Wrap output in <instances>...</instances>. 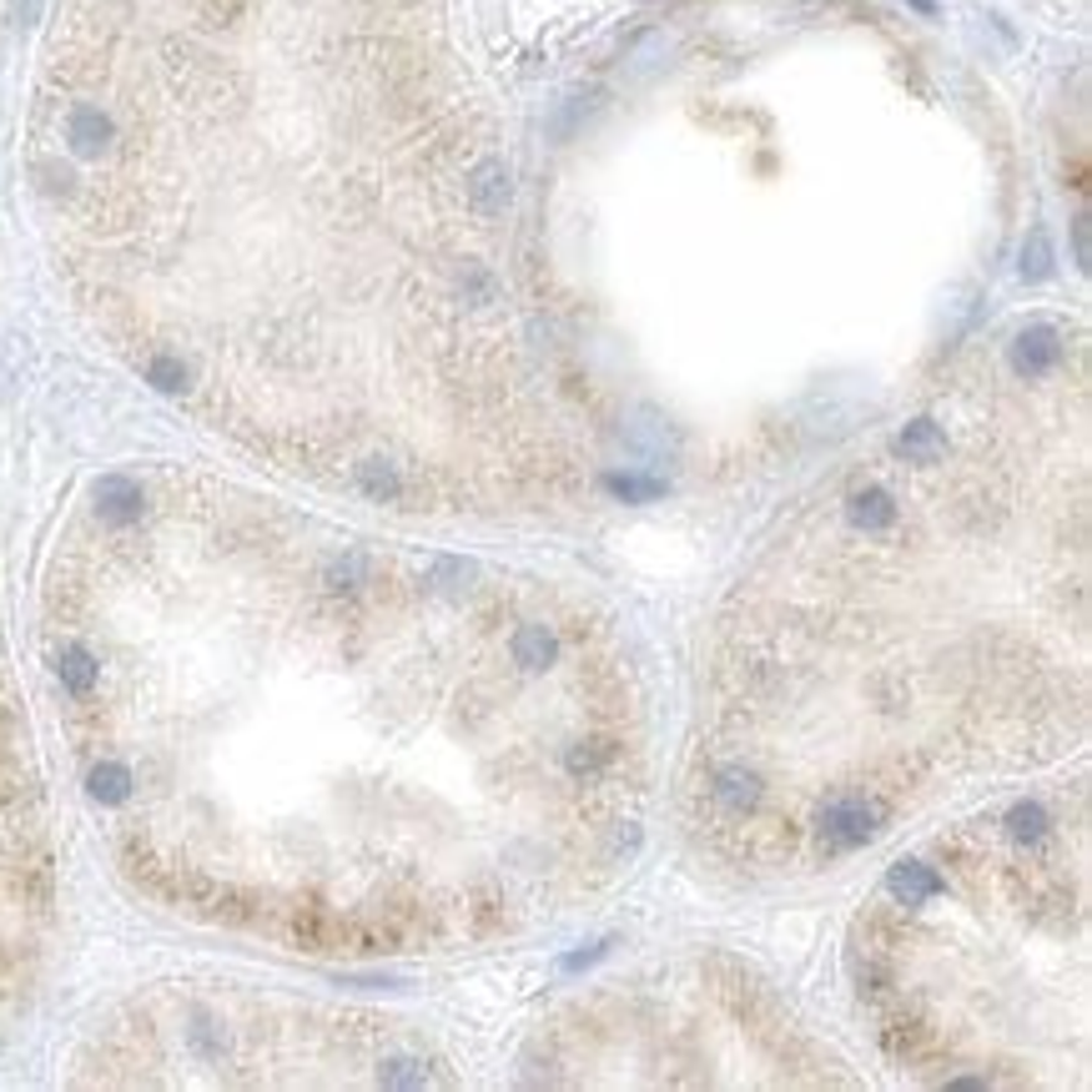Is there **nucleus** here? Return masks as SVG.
I'll list each match as a JSON object with an SVG mask.
<instances>
[{
  "instance_id": "nucleus-1",
  "label": "nucleus",
  "mask_w": 1092,
  "mask_h": 1092,
  "mask_svg": "<svg viewBox=\"0 0 1092 1092\" xmlns=\"http://www.w3.org/2000/svg\"><path fill=\"white\" fill-rule=\"evenodd\" d=\"M1083 499V363L1058 322H1027L740 579L689 825L735 866L830 871L952 791L1073 750Z\"/></svg>"
},
{
  "instance_id": "nucleus-2",
  "label": "nucleus",
  "mask_w": 1092,
  "mask_h": 1092,
  "mask_svg": "<svg viewBox=\"0 0 1092 1092\" xmlns=\"http://www.w3.org/2000/svg\"><path fill=\"white\" fill-rule=\"evenodd\" d=\"M1083 791L1012 801L901 856L856 922V992L927 1083L1058 1088L1083 1068Z\"/></svg>"
}]
</instances>
